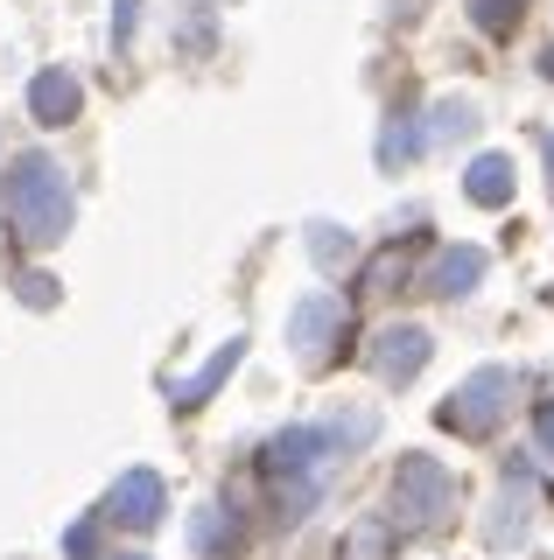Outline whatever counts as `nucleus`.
<instances>
[{
	"mask_svg": "<svg viewBox=\"0 0 554 560\" xmlns=\"http://www.w3.org/2000/svg\"><path fill=\"white\" fill-rule=\"evenodd\" d=\"M8 224L22 232L28 245H64V232H71L78 203H71V175H64L49 154H14L8 162Z\"/></svg>",
	"mask_w": 554,
	"mask_h": 560,
	"instance_id": "f257e3e1",
	"label": "nucleus"
},
{
	"mask_svg": "<svg viewBox=\"0 0 554 560\" xmlns=\"http://www.w3.org/2000/svg\"><path fill=\"white\" fill-rule=\"evenodd\" d=\"M449 504H457V477H449L436 455L407 448L393 463V533H428V525H442Z\"/></svg>",
	"mask_w": 554,
	"mask_h": 560,
	"instance_id": "f03ea898",
	"label": "nucleus"
},
{
	"mask_svg": "<svg viewBox=\"0 0 554 560\" xmlns=\"http://www.w3.org/2000/svg\"><path fill=\"white\" fill-rule=\"evenodd\" d=\"M506 407H512V372H506V364H477V372L436 407V420L449 434H471V442H477V434H492L498 420H506Z\"/></svg>",
	"mask_w": 554,
	"mask_h": 560,
	"instance_id": "7ed1b4c3",
	"label": "nucleus"
},
{
	"mask_svg": "<svg viewBox=\"0 0 554 560\" xmlns=\"http://www.w3.org/2000/svg\"><path fill=\"white\" fill-rule=\"evenodd\" d=\"M344 323H351V308H344V294L331 288H309L296 308H288V350H296L302 364H323L331 350L344 343Z\"/></svg>",
	"mask_w": 554,
	"mask_h": 560,
	"instance_id": "20e7f679",
	"label": "nucleus"
},
{
	"mask_svg": "<svg viewBox=\"0 0 554 560\" xmlns=\"http://www.w3.org/2000/svg\"><path fill=\"white\" fill-rule=\"evenodd\" d=\"M436 358V337H428L422 323H386L372 337V372L386 378V385H407V378H422V364Z\"/></svg>",
	"mask_w": 554,
	"mask_h": 560,
	"instance_id": "39448f33",
	"label": "nucleus"
},
{
	"mask_svg": "<svg viewBox=\"0 0 554 560\" xmlns=\"http://www.w3.org/2000/svg\"><path fill=\"white\" fill-rule=\"evenodd\" d=\"M162 512H169V490H162V477H154V469H127V477L113 483V518H119V525L148 533V525H162Z\"/></svg>",
	"mask_w": 554,
	"mask_h": 560,
	"instance_id": "423d86ee",
	"label": "nucleus"
},
{
	"mask_svg": "<svg viewBox=\"0 0 554 560\" xmlns=\"http://www.w3.org/2000/svg\"><path fill=\"white\" fill-rule=\"evenodd\" d=\"M78 105H84V84L64 63H49V70L28 78V113H36V127H64V119H78Z\"/></svg>",
	"mask_w": 554,
	"mask_h": 560,
	"instance_id": "0eeeda50",
	"label": "nucleus"
},
{
	"mask_svg": "<svg viewBox=\"0 0 554 560\" xmlns=\"http://www.w3.org/2000/svg\"><path fill=\"white\" fill-rule=\"evenodd\" d=\"M239 358H246V337H224V343H218V358L204 364V372H189V378H169V407H176V413L204 407V399H211L218 385L239 372Z\"/></svg>",
	"mask_w": 554,
	"mask_h": 560,
	"instance_id": "6e6552de",
	"label": "nucleus"
},
{
	"mask_svg": "<svg viewBox=\"0 0 554 560\" xmlns=\"http://www.w3.org/2000/svg\"><path fill=\"white\" fill-rule=\"evenodd\" d=\"M323 455H331L323 428H281V434L267 442V477H309Z\"/></svg>",
	"mask_w": 554,
	"mask_h": 560,
	"instance_id": "1a4fd4ad",
	"label": "nucleus"
},
{
	"mask_svg": "<svg viewBox=\"0 0 554 560\" xmlns=\"http://www.w3.org/2000/svg\"><path fill=\"white\" fill-rule=\"evenodd\" d=\"M477 280H484V245H442L436 267H428V294L457 302V294H471Z\"/></svg>",
	"mask_w": 554,
	"mask_h": 560,
	"instance_id": "9d476101",
	"label": "nucleus"
},
{
	"mask_svg": "<svg viewBox=\"0 0 554 560\" xmlns=\"http://www.w3.org/2000/svg\"><path fill=\"white\" fill-rule=\"evenodd\" d=\"M463 197L484 203V210H498V203H512V154H477L471 175H463Z\"/></svg>",
	"mask_w": 554,
	"mask_h": 560,
	"instance_id": "9b49d317",
	"label": "nucleus"
},
{
	"mask_svg": "<svg viewBox=\"0 0 554 560\" xmlns=\"http://www.w3.org/2000/svg\"><path fill=\"white\" fill-rule=\"evenodd\" d=\"M393 518H358L351 533L337 539V560H393Z\"/></svg>",
	"mask_w": 554,
	"mask_h": 560,
	"instance_id": "f8f14e48",
	"label": "nucleus"
},
{
	"mask_svg": "<svg viewBox=\"0 0 554 560\" xmlns=\"http://www.w3.org/2000/svg\"><path fill=\"white\" fill-rule=\"evenodd\" d=\"M492 512L498 518L484 525V533H492V547H519V539H527V483H506Z\"/></svg>",
	"mask_w": 554,
	"mask_h": 560,
	"instance_id": "ddd939ff",
	"label": "nucleus"
},
{
	"mask_svg": "<svg viewBox=\"0 0 554 560\" xmlns=\"http://www.w3.org/2000/svg\"><path fill=\"white\" fill-rule=\"evenodd\" d=\"M372 434H379V413L372 407H351V413L337 407L331 420H323V442H331V448H366Z\"/></svg>",
	"mask_w": 554,
	"mask_h": 560,
	"instance_id": "4468645a",
	"label": "nucleus"
},
{
	"mask_svg": "<svg viewBox=\"0 0 554 560\" xmlns=\"http://www.w3.org/2000/svg\"><path fill=\"white\" fill-rule=\"evenodd\" d=\"M471 127H477V105H471V98H436V113H428V133H422V140H436V148H442V140H463Z\"/></svg>",
	"mask_w": 554,
	"mask_h": 560,
	"instance_id": "2eb2a0df",
	"label": "nucleus"
},
{
	"mask_svg": "<svg viewBox=\"0 0 554 560\" xmlns=\"http://www.w3.org/2000/svg\"><path fill=\"white\" fill-rule=\"evenodd\" d=\"M189 539H197V553H224V547H239V525H224V512H197Z\"/></svg>",
	"mask_w": 554,
	"mask_h": 560,
	"instance_id": "dca6fc26",
	"label": "nucleus"
},
{
	"mask_svg": "<svg viewBox=\"0 0 554 560\" xmlns=\"http://www.w3.org/2000/svg\"><path fill=\"white\" fill-rule=\"evenodd\" d=\"M414 154H422V133H414L407 119H393V127L379 133V162H386V168H401V162H414Z\"/></svg>",
	"mask_w": 554,
	"mask_h": 560,
	"instance_id": "f3484780",
	"label": "nucleus"
},
{
	"mask_svg": "<svg viewBox=\"0 0 554 560\" xmlns=\"http://www.w3.org/2000/svg\"><path fill=\"white\" fill-rule=\"evenodd\" d=\"M309 253H316V267H337V259H351V238H337V224H309Z\"/></svg>",
	"mask_w": 554,
	"mask_h": 560,
	"instance_id": "a211bd4d",
	"label": "nucleus"
},
{
	"mask_svg": "<svg viewBox=\"0 0 554 560\" xmlns=\"http://www.w3.org/2000/svg\"><path fill=\"white\" fill-rule=\"evenodd\" d=\"M14 294H22L28 308H57L64 288H57V273H22V280H14Z\"/></svg>",
	"mask_w": 554,
	"mask_h": 560,
	"instance_id": "6ab92c4d",
	"label": "nucleus"
},
{
	"mask_svg": "<svg viewBox=\"0 0 554 560\" xmlns=\"http://www.w3.org/2000/svg\"><path fill=\"white\" fill-rule=\"evenodd\" d=\"M64 553H71V560H92V553H99V525H92V518H78L71 533H64Z\"/></svg>",
	"mask_w": 554,
	"mask_h": 560,
	"instance_id": "aec40b11",
	"label": "nucleus"
},
{
	"mask_svg": "<svg viewBox=\"0 0 554 560\" xmlns=\"http://www.w3.org/2000/svg\"><path fill=\"white\" fill-rule=\"evenodd\" d=\"M533 434H541V448L554 455V399H541V413H533Z\"/></svg>",
	"mask_w": 554,
	"mask_h": 560,
	"instance_id": "412c9836",
	"label": "nucleus"
},
{
	"mask_svg": "<svg viewBox=\"0 0 554 560\" xmlns=\"http://www.w3.org/2000/svg\"><path fill=\"white\" fill-rule=\"evenodd\" d=\"M541 70H547V78H554V49H547V57H541Z\"/></svg>",
	"mask_w": 554,
	"mask_h": 560,
	"instance_id": "4be33fe9",
	"label": "nucleus"
},
{
	"mask_svg": "<svg viewBox=\"0 0 554 560\" xmlns=\"http://www.w3.org/2000/svg\"><path fill=\"white\" fill-rule=\"evenodd\" d=\"M547 175H554V133H547Z\"/></svg>",
	"mask_w": 554,
	"mask_h": 560,
	"instance_id": "5701e85b",
	"label": "nucleus"
},
{
	"mask_svg": "<svg viewBox=\"0 0 554 560\" xmlns=\"http://www.w3.org/2000/svg\"><path fill=\"white\" fill-rule=\"evenodd\" d=\"M127 560H141V553H127Z\"/></svg>",
	"mask_w": 554,
	"mask_h": 560,
	"instance_id": "b1692460",
	"label": "nucleus"
}]
</instances>
